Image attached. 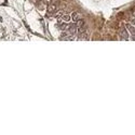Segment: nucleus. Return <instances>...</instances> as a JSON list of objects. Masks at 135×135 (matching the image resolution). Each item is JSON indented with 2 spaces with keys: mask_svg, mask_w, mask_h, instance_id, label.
I'll return each mask as SVG.
<instances>
[{
  "mask_svg": "<svg viewBox=\"0 0 135 135\" xmlns=\"http://www.w3.org/2000/svg\"><path fill=\"white\" fill-rule=\"evenodd\" d=\"M69 31H70V34H76V32L78 31V27H77L76 24L69 26Z\"/></svg>",
  "mask_w": 135,
  "mask_h": 135,
  "instance_id": "nucleus-5",
  "label": "nucleus"
},
{
  "mask_svg": "<svg viewBox=\"0 0 135 135\" xmlns=\"http://www.w3.org/2000/svg\"><path fill=\"white\" fill-rule=\"evenodd\" d=\"M56 10H57V5H56V4H54V3L49 4V5H48V8H47V11H48V14H47V15H48V16H51L52 14L55 13Z\"/></svg>",
  "mask_w": 135,
  "mask_h": 135,
  "instance_id": "nucleus-1",
  "label": "nucleus"
},
{
  "mask_svg": "<svg viewBox=\"0 0 135 135\" xmlns=\"http://www.w3.org/2000/svg\"><path fill=\"white\" fill-rule=\"evenodd\" d=\"M71 20V16L68 15V14H64L62 17H61V22L62 23H69Z\"/></svg>",
  "mask_w": 135,
  "mask_h": 135,
  "instance_id": "nucleus-3",
  "label": "nucleus"
},
{
  "mask_svg": "<svg viewBox=\"0 0 135 135\" xmlns=\"http://www.w3.org/2000/svg\"><path fill=\"white\" fill-rule=\"evenodd\" d=\"M132 14H133V16H135V8H134V10H133V12H132Z\"/></svg>",
  "mask_w": 135,
  "mask_h": 135,
  "instance_id": "nucleus-11",
  "label": "nucleus"
},
{
  "mask_svg": "<svg viewBox=\"0 0 135 135\" xmlns=\"http://www.w3.org/2000/svg\"><path fill=\"white\" fill-rule=\"evenodd\" d=\"M119 35L121 39H123V40H128L129 39V31L127 30V28H121L119 31Z\"/></svg>",
  "mask_w": 135,
  "mask_h": 135,
  "instance_id": "nucleus-2",
  "label": "nucleus"
},
{
  "mask_svg": "<svg viewBox=\"0 0 135 135\" xmlns=\"http://www.w3.org/2000/svg\"><path fill=\"white\" fill-rule=\"evenodd\" d=\"M131 24H132V25H134V26H135V17H134V19L131 21Z\"/></svg>",
  "mask_w": 135,
  "mask_h": 135,
  "instance_id": "nucleus-9",
  "label": "nucleus"
},
{
  "mask_svg": "<svg viewBox=\"0 0 135 135\" xmlns=\"http://www.w3.org/2000/svg\"><path fill=\"white\" fill-rule=\"evenodd\" d=\"M127 28L129 29V30H130V32H131L132 35L135 36V26H134V25H132V24H131V25H130V24H128V25H127Z\"/></svg>",
  "mask_w": 135,
  "mask_h": 135,
  "instance_id": "nucleus-6",
  "label": "nucleus"
},
{
  "mask_svg": "<svg viewBox=\"0 0 135 135\" xmlns=\"http://www.w3.org/2000/svg\"><path fill=\"white\" fill-rule=\"evenodd\" d=\"M76 23H77L76 25H77V27H78V28H81V27H83V26H84V24H85L84 20H82V19H80L79 21H77Z\"/></svg>",
  "mask_w": 135,
  "mask_h": 135,
  "instance_id": "nucleus-7",
  "label": "nucleus"
},
{
  "mask_svg": "<svg viewBox=\"0 0 135 135\" xmlns=\"http://www.w3.org/2000/svg\"><path fill=\"white\" fill-rule=\"evenodd\" d=\"M63 15H64V11H58L57 13H55V17H56V19H61Z\"/></svg>",
  "mask_w": 135,
  "mask_h": 135,
  "instance_id": "nucleus-8",
  "label": "nucleus"
},
{
  "mask_svg": "<svg viewBox=\"0 0 135 135\" xmlns=\"http://www.w3.org/2000/svg\"><path fill=\"white\" fill-rule=\"evenodd\" d=\"M43 1L46 2V3H50V2H51V0H43Z\"/></svg>",
  "mask_w": 135,
  "mask_h": 135,
  "instance_id": "nucleus-10",
  "label": "nucleus"
},
{
  "mask_svg": "<svg viewBox=\"0 0 135 135\" xmlns=\"http://www.w3.org/2000/svg\"><path fill=\"white\" fill-rule=\"evenodd\" d=\"M81 19V14L78 13V12H74L73 14H71V20L74 21V22H77V21H79Z\"/></svg>",
  "mask_w": 135,
  "mask_h": 135,
  "instance_id": "nucleus-4",
  "label": "nucleus"
}]
</instances>
